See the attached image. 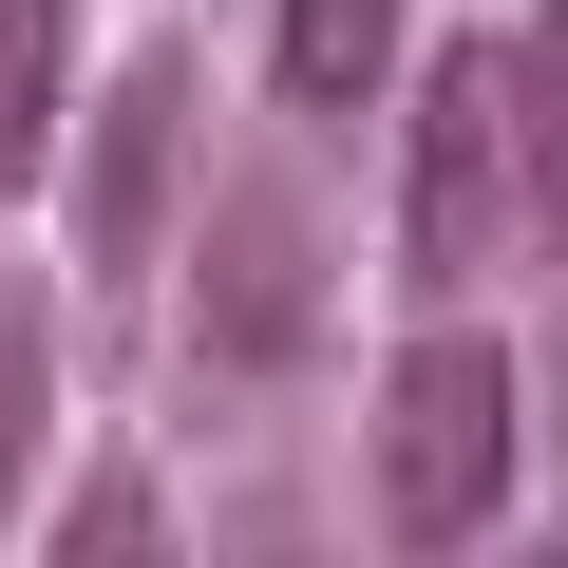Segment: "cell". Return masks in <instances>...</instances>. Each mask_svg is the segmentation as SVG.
<instances>
[{
	"label": "cell",
	"mask_w": 568,
	"mask_h": 568,
	"mask_svg": "<svg viewBox=\"0 0 568 568\" xmlns=\"http://www.w3.org/2000/svg\"><path fill=\"white\" fill-rule=\"evenodd\" d=\"M493 493H511V361L455 323V342H417L379 379V530L455 549V530H493Z\"/></svg>",
	"instance_id": "1"
},
{
	"label": "cell",
	"mask_w": 568,
	"mask_h": 568,
	"mask_svg": "<svg viewBox=\"0 0 568 568\" xmlns=\"http://www.w3.org/2000/svg\"><path fill=\"white\" fill-rule=\"evenodd\" d=\"M417 171H398V246L455 284V265H493V227L530 209V133H511V39H455L436 77H417Z\"/></svg>",
	"instance_id": "2"
},
{
	"label": "cell",
	"mask_w": 568,
	"mask_h": 568,
	"mask_svg": "<svg viewBox=\"0 0 568 568\" xmlns=\"http://www.w3.org/2000/svg\"><path fill=\"white\" fill-rule=\"evenodd\" d=\"M304 342H323V209L284 171H246L209 209V246H190V361L209 379H284Z\"/></svg>",
	"instance_id": "3"
},
{
	"label": "cell",
	"mask_w": 568,
	"mask_h": 568,
	"mask_svg": "<svg viewBox=\"0 0 568 568\" xmlns=\"http://www.w3.org/2000/svg\"><path fill=\"white\" fill-rule=\"evenodd\" d=\"M171 171H190V58H133L95 95V152H77V265H152Z\"/></svg>",
	"instance_id": "4"
},
{
	"label": "cell",
	"mask_w": 568,
	"mask_h": 568,
	"mask_svg": "<svg viewBox=\"0 0 568 568\" xmlns=\"http://www.w3.org/2000/svg\"><path fill=\"white\" fill-rule=\"evenodd\" d=\"M58 114H77V0H0V190H39Z\"/></svg>",
	"instance_id": "5"
},
{
	"label": "cell",
	"mask_w": 568,
	"mask_h": 568,
	"mask_svg": "<svg viewBox=\"0 0 568 568\" xmlns=\"http://www.w3.org/2000/svg\"><path fill=\"white\" fill-rule=\"evenodd\" d=\"M265 77L304 95V114H361V95L398 77V0H284V39H265Z\"/></svg>",
	"instance_id": "6"
},
{
	"label": "cell",
	"mask_w": 568,
	"mask_h": 568,
	"mask_svg": "<svg viewBox=\"0 0 568 568\" xmlns=\"http://www.w3.org/2000/svg\"><path fill=\"white\" fill-rule=\"evenodd\" d=\"M39 568H171V493L114 455L95 493H58V530H39Z\"/></svg>",
	"instance_id": "7"
},
{
	"label": "cell",
	"mask_w": 568,
	"mask_h": 568,
	"mask_svg": "<svg viewBox=\"0 0 568 568\" xmlns=\"http://www.w3.org/2000/svg\"><path fill=\"white\" fill-rule=\"evenodd\" d=\"M39 417H58V304L0 265V493L39 474Z\"/></svg>",
	"instance_id": "8"
},
{
	"label": "cell",
	"mask_w": 568,
	"mask_h": 568,
	"mask_svg": "<svg viewBox=\"0 0 568 568\" xmlns=\"http://www.w3.org/2000/svg\"><path fill=\"white\" fill-rule=\"evenodd\" d=\"M511 133H530V209L568 227V0L511 39Z\"/></svg>",
	"instance_id": "9"
},
{
	"label": "cell",
	"mask_w": 568,
	"mask_h": 568,
	"mask_svg": "<svg viewBox=\"0 0 568 568\" xmlns=\"http://www.w3.org/2000/svg\"><path fill=\"white\" fill-rule=\"evenodd\" d=\"M227 568H323V549H304V530H246V549H227Z\"/></svg>",
	"instance_id": "10"
},
{
	"label": "cell",
	"mask_w": 568,
	"mask_h": 568,
	"mask_svg": "<svg viewBox=\"0 0 568 568\" xmlns=\"http://www.w3.org/2000/svg\"><path fill=\"white\" fill-rule=\"evenodd\" d=\"M530 568H568V530H549V549H530Z\"/></svg>",
	"instance_id": "11"
}]
</instances>
